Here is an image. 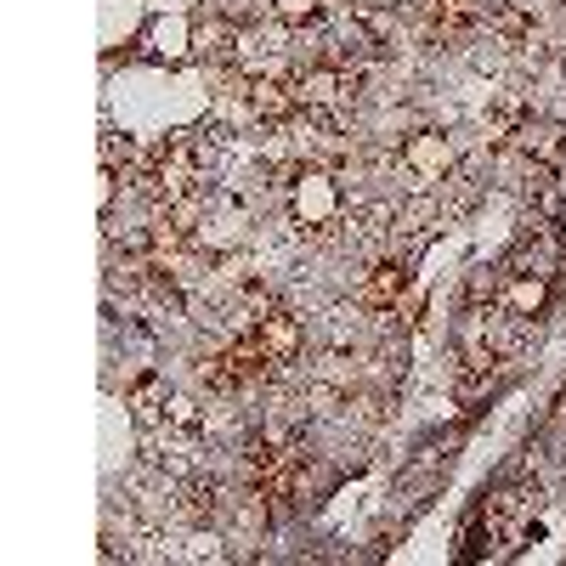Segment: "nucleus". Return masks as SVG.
Returning a JSON list of instances; mask_svg holds the SVG:
<instances>
[{"instance_id": "1", "label": "nucleus", "mask_w": 566, "mask_h": 566, "mask_svg": "<svg viewBox=\"0 0 566 566\" xmlns=\"http://www.w3.org/2000/svg\"><path fill=\"white\" fill-rule=\"evenodd\" d=\"M459 142L437 125H413L402 142H397V170L408 176V193H437V181L459 165Z\"/></svg>"}, {"instance_id": "2", "label": "nucleus", "mask_w": 566, "mask_h": 566, "mask_svg": "<svg viewBox=\"0 0 566 566\" xmlns=\"http://www.w3.org/2000/svg\"><path fill=\"white\" fill-rule=\"evenodd\" d=\"M255 340H261V352H266V363H272L277 374H290V368L306 357V346H312V328H306L301 312L277 306V312H266V317L255 323Z\"/></svg>"}, {"instance_id": "3", "label": "nucleus", "mask_w": 566, "mask_h": 566, "mask_svg": "<svg viewBox=\"0 0 566 566\" xmlns=\"http://www.w3.org/2000/svg\"><path fill=\"white\" fill-rule=\"evenodd\" d=\"M549 283H555V295H566V255H560V266H555V277H549Z\"/></svg>"}]
</instances>
